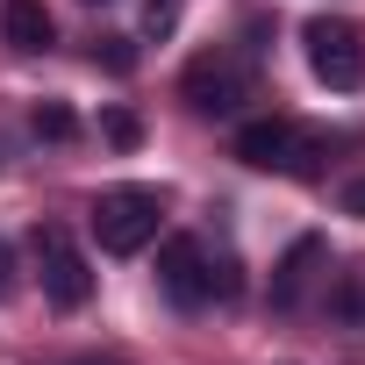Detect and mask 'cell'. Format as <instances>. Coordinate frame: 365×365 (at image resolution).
Wrapping results in <instances>:
<instances>
[{"label": "cell", "mask_w": 365, "mask_h": 365, "mask_svg": "<svg viewBox=\"0 0 365 365\" xmlns=\"http://www.w3.org/2000/svg\"><path fill=\"white\" fill-rule=\"evenodd\" d=\"M158 279H165V294L179 301V308H201V301H230L237 294V265L222 258H208V244H194V237H172L165 251H158Z\"/></svg>", "instance_id": "obj_1"}, {"label": "cell", "mask_w": 365, "mask_h": 365, "mask_svg": "<svg viewBox=\"0 0 365 365\" xmlns=\"http://www.w3.org/2000/svg\"><path fill=\"white\" fill-rule=\"evenodd\" d=\"M158 215H165V208H158V194H150V187H115V194H101V201H93V215H86V222H93V237H101V251H108V258H136V251L158 237Z\"/></svg>", "instance_id": "obj_2"}, {"label": "cell", "mask_w": 365, "mask_h": 365, "mask_svg": "<svg viewBox=\"0 0 365 365\" xmlns=\"http://www.w3.org/2000/svg\"><path fill=\"white\" fill-rule=\"evenodd\" d=\"M301 43H308V65H315V79H322L329 93L365 86V36H358L344 15H315V22L301 29Z\"/></svg>", "instance_id": "obj_3"}, {"label": "cell", "mask_w": 365, "mask_h": 365, "mask_svg": "<svg viewBox=\"0 0 365 365\" xmlns=\"http://www.w3.org/2000/svg\"><path fill=\"white\" fill-rule=\"evenodd\" d=\"M237 158L258 165V172H315V143L294 129V122H244L237 129Z\"/></svg>", "instance_id": "obj_4"}, {"label": "cell", "mask_w": 365, "mask_h": 365, "mask_svg": "<svg viewBox=\"0 0 365 365\" xmlns=\"http://www.w3.org/2000/svg\"><path fill=\"white\" fill-rule=\"evenodd\" d=\"M36 258H43V301L51 308H86L93 301V272H86V258L65 230H36Z\"/></svg>", "instance_id": "obj_5"}, {"label": "cell", "mask_w": 365, "mask_h": 365, "mask_svg": "<svg viewBox=\"0 0 365 365\" xmlns=\"http://www.w3.org/2000/svg\"><path fill=\"white\" fill-rule=\"evenodd\" d=\"M179 93H187L194 115H237V101H244V72H237L230 58H194L187 79H179Z\"/></svg>", "instance_id": "obj_6"}, {"label": "cell", "mask_w": 365, "mask_h": 365, "mask_svg": "<svg viewBox=\"0 0 365 365\" xmlns=\"http://www.w3.org/2000/svg\"><path fill=\"white\" fill-rule=\"evenodd\" d=\"M0 36H8L22 58H36V51H51V8L43 0H8V8H0Z\"/></svg>", "instance_id": "obj_7"}, {"label": "cell", "mask_w": 365, "mask_h": 365, "mask_svg": "<svg viewBox=\"0 0 365 365\" xmlns=\"http://www.w3.org/2000/svg\"><path fill=\"white\" fill-rule=\"evenodd\" d=\"M315 258H322V244H315V237H301V244L287 251V265H279V279H272V301H279V308H294V301H301V287H308V265H315Z\"/></svg>", "instance_id": "obj_8"}, {"label": "cell", "mask_w": 365, "mask_h": 365, "mask_svg": "<svg viewBox=\"0 0 365 365\" xmlns=\"http://www.w3.org/2000/svg\"><path fill=\"white\" fill-rule=\"evenodd\" d=\"M29 122H36V136H51V143H72V136H79V115H72L65 101H43Z\"/></svg>", "instance_id": "obj_9"}, {"label": "cell", "mask_w": 365, "mask_h": 365, "mask_svg": "<svg viewBox=\"0 0 365 365\" xmlns=\"http://www.w3.org/2000/svg\"><path fill=\"white\" fill-rule=\"evenodd\" d=\"M93 65H108V72H129V65H136L129 36H101V43H93Z\"/></svg>", "instance_id": "obj_10"}, {"label": "cell", "mask_w": 365, "mask_h": 365, "mask_svg": "<svg viewBox=\"0 0 365 365\" xmlns=\"http://www.w3.org/2000/svg\"><path fill=\"white\" fill-rule=\"evenodd\" d=\"M101 129H108V143H122V150H129V143H136V136H143V122H136V115H129V108H115V115H108V122H101Z\"/></svg>", "instance_id": "obj_11"}, {"label": "cell", "mask_w": 365, "mask_h": 365, "mask_svg": "<svg viewBox=\"0 0 365 365\" xmlns=\"http://www.w3.org/2000/svg\"><path fill=\"white\" fill-rule=\"evenodd\" d=\"M336 308H344L351 322H365V279H344V294H336Z\"/></svg>", "instance_id": "obj_12"}, {"label": "cell", "mask_w": 365, "mask_h": 365, "mask_svg": "<svg viewBox=\"0 0 365 365\" xmlns=\"http://www.w3.org/2000/svg\"><path fill=\"white\" fill-rule=\"evenodd\" d=\"M15 294V258H8V244H0V301Z\"/></svg>", "instance_id": "obj_13"}, {"label": "cell", "mask_w": 365, "mask_h": 365, "mask_svg": "<svg viewBox=\"0 0 365 365\" xmlns=\"http://www.w3.org/2000/svg\"><path fill=\"white\" fill-rule=\"evenodd\" d=\"M344 208H351V215H365V179H351V187H344Z\"/></svg>", "instance_id": "obj_14"}, {"label": "cell", "mask_w": 365, "mask_h": 365, "mask_svg": "<svg viewBox=\"0 0 365 365\" xmlns=\"http://www.w3.org/2000/svg\"><path fill=\"white\" fill-rule=\"evenodd\" d=\"M158 22H172V0H150V29H158Z\"/></svg>", "instance_id": "obj_15"}, {"label": "cell", "mask_w": 365, "mask_h": 365, "mask_svg": "<svg viewBox=\"0 0 365 365\" xmlns=\"http://www.w3.org/2000/svg\"><path fill=\"white\" fill-rule=\"evenodd\" d=\"M79 365H93V358H79Z\"/></svg>", "instance_id": "obj_16"}]
</instances>
